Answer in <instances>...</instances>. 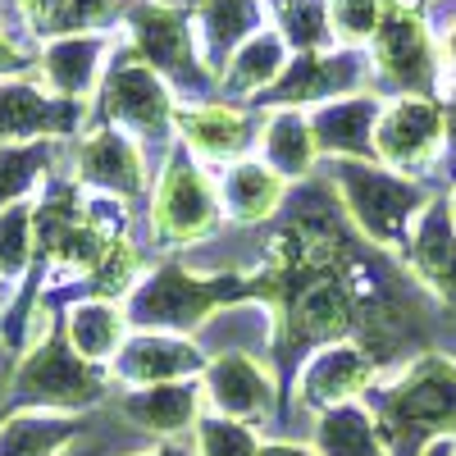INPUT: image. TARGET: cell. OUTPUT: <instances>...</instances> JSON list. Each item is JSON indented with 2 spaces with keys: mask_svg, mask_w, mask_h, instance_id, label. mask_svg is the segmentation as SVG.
<instances>
[{
  "mask_svg": "<svg viewBox=\"0 0 456 456\" xmlns=\"http://www.w3.org/2000/svg\"><path fill=\"white\" fill-rule=\"evenodd\" d=\"M370 411L388 456H420L434 438H456V361L415 356Z\"/></svg>",
  "mask_w": 456,
  "mask_h": 456,
  "instance_id": "obj_1",
  "label": "cell"
},
{
  "mask_svg": "<svg viewBox=\"0 0 456 456\" xmlns=\"http://www.w3.org/2000/svg\"><path fill=\"white\" fill-rule=\"evenodd\" d=\"M105 374L101 365L83 361L73 352V342L64 338V324H55L42 342L19 356V365L10 370V388L5 397L19 411H64V415H78L87 406H96L105 397Z\"/></svg>",
  "mask_w": 456,
  "mask_h": 456,
  "instance_id": "obj_2",
  "label": "cell"
},
{
  "mask_svg": "<svg viewBox=\"0 0 456 456\" xmlns=\"http://www.w3.org/2000/svg\"><path fill=\"white\" fill-rule=\"evenodd\" d=\"M333 187L342 206H347L352 224L379 247H411V233L415 224L425 219V206L429 197L420 192V183L402 178L397 169H379V165H365V160H338L333 165Z\"/></svg>",
  "mask_w": 456,
  "mask_h": 456,
  "instance_id": "obj_3",
  "label": "cell"
},
{
  "mask_svg": "<svg viewBox=\"0 0 456 456\" xmlns=\"http://www.w3.org/2000/svg\"><path fill=\"white\" fill-rule=\"evenodd\" d=\"M124 23H128V51L151 64L160 78L178 92L206 87L215 73L201 64V51L192 42V23H187L183 5L169 0H133L124 5Z\"/></svg>",
  "mask_w": 456,
  "mask_h": 456,
  "instance_id": "obj_4",
  "label": "cell"
},
{
  "mask_svg": "<svg viewBox=\"0 0 456 456\" xmlns=\"http://www.w3.org/2000/svg\"><path fill=\"white\" fill-rule=\"evenodd\" d=\"M224 283L233 279H201L192 270H183V265H160L156 274H146L128 292L124 315L142 333H192L219 306V297L228 292Z\"/></svg>",
  "mask_w": 456,
  "mask_h": 456,
  "instance_id": "obj_5",
  "label": "cell"
},
{
  "mask_svg": "<svg viewBox=\"0 0 456 456\" xmlns=\"http://www.w3.org/2000/svg\"><path fill=\"white\" fill-rule=\"evenodd\" d=\"M96 101H101V124L124 128L137 142L165 137L169 124H174V114H178L174 110V87L151 64H142L128 46L110 60Z\"/></svg>",
  "mask_w": 456,
  "mask_h": 456,
  "instance_id": "obj_6",
  "label": "cell"
},
{
  "mask_svg": "<svg viewBox=\"0 0 456 456\" xmlns=\"http://www.w3.org/2000/svg\"><path fill=\"white\" fill-rule=\"evenodd\" d=\"M219 224V192L210 187V178L187 160V156H169L156 192H151V233L169 247H187L215 233Z\"/></svg>",
  "mask_w": 456,
  "mask_h": 456,
  "instance_id": "obj_7",
  "label": "cell"
},
{
  "mask_svg": "<svg viewBox=\"0 0 456 456\" xmlns=\"http://www.w3.org/2000/svg\"><path fill=\"white\" fill-rule=\"evenodd\" d=\"M87 124V101H64L37 78L0 83V146L14 142H64Z\"/></svg>",
  "mask_w": 456,
  "mask_h": 456,
  "instance_id": "obj_8",
  "label": "cell"
},
{
  "mask_svg": "<svg viewBox=\"0 0 456 456\" xmlns=\"http://www.w3.org/2000/svg\"><path fill=\"white\" fill-rule=\"evenodd\" d=\"M73 178L83 187L114 201H128L146 187V156H142V142L114 124H101L92 133L78 137L73 146Z\"/></svg>",
  "mask_w": 456,
  "mask_h": 456,
  "instance_id": "obj_9",
  "label": "cell"
},
{
  "mask_svg": "<svg viewBox=\"0 0 456 456\" xmlns=\"http://www.w3.org/2000/svg\"><path fill=\"white\" fill-rule=\"evenodd\" d=\"M447 110L434 105L429 96H402L388 110H379L374 124V156L388 169L406 174L434 160V151L447 142Z\"/></svg>",
  "mask_w": 456,
  "mask_h": 456,
  "instance_id": "obj_10",
  "label": "cell"
},
{
  "mask_svg": "<svg viewBox=\"0 0 456 456\" xmlns=\"http://www.w3.org/2000/svg\"><path fill=\"white\" fill-rule=\"evenodd\" d=\"M114 55V37L110 32H69V37H51L37 51V73L32 78L46 92L64 96V101H92L101 92V78Z\"/></svg>",
  "mask_w": 456,
  "mask_h": 456,
  "instance_id": "obj_11",
  "label": "cell"
},
{
  "mask_svg": "<svg viewBox=\"0 0 456 456\" xmlns=\"http://www.w3.org/2000/svg\"><path fill=\"white\" fill-rule=\"evenodd\" d=\"M206 406L228 420L256 425L265 415H274V374L265 370L251 352H219L201 370Z\"/></svg>",
  "mask_w": 456,
  "mask_h": 456,
  "instance_id": "obj_12",
  "label": "cell"
},
{
  "mask_svg": "<svg viewBox=\"0 0 456 456\" xmlns=\"http://www.w3.org/2000/svg\"><path fill=\"white\" fill-rule=\"evenodd\" d=\"M201 370H206L201 342L178 338V333H137L119 347V356L110 361V374L128 388L178 384V379H197Z\"/></svg>",
  "mask_w": 456,
  "mask_h": 456,
  "instance_id": "obj_13",
  "label": "cell"
},
{
  "mask_svg": "<svg viewBox=\"0 0 456 456\" xmlns=\"http://www.w3.org/2000/svg\"><path fill=\"white\" fill-rule=\"evenodd\" d=\"M374 361L361 352V347H342V342H333V347L315 352L306 361V370L297 374V406H306L315 415L333 411V406H347L356 402L370 384H374Z\"/></svg>",
  "mask_w": 456,
  "mask_h": 456,
  "instance_id": "obj_14",
  "label": "cell"
},
{
  "mask_svg": "<svg viewBox=\"0 0 456 456\" xmlns=\"http://www.w3.org/2000/svg\"><path fill=\"white\" fill-rule=\"evenodd\" d=\"M370 46H374L379 73H384L393 87H402L411 96H425L434 87V46H429V32H425V23L415 19L406 5H397L388 14V23L379 28V37H374Z\"/></svg>",
  "mask_w": 456,
  "mask_h": 456,
  "instance_id": "obj_15",
  "label": "cell"
},
{
  "mask_svg": "<svg viewBox=\"0 0 456 456\" xmlns=\"http://www.w3.org/2000/svg\"><path fill=\"white\" fill-rule=\"evenodd\" d=\"M365 83V69L356 55H320V51H301L283 73L279 83L265 92L270 110H292L306 101H338V92L356 96Z\"/></svg>",
  "mask_w": 456,
  "mask_h": 456,
  "instance_id": "obj_16",
  "label": "cell"
},
{
  "mask_svg": "<svg viewBox=\"0 0 456 456\" xmlns=\"http://www.w3.org/2000/svg\"><path fill=\"white\" fill-rule=\"evenodd\" d=\"M206 406V388L197 379H178V384H151V388H128L114 411L142 434L156 438H183L187 429H197Z\"/></svg>",
  "mask_w": 456,
  "mask_h": 456,
  "instance_id": "obj_17",
  "label": "cell"
},
{
  "mask_svg": "<svg viewBox=\"0 0 456 456\" xmlns=\"http://www.w3.org/2000/svg\"><path fill=\"white\" fill-rule=\"evenodd\" d=\"M174 124L183 133V146L192 151L197 160H238L251 146L247 110H238V105H219V101L192 105V110H178Z\"/></svg>",
  "mask_w": 456,
  "mask_h": 456,
  "instance_id": "obj_18",
  "label": "cell"
},
{
  "mask_svg": "<svg viewBox=\"0 0 456 456\" xmlns=\"http://www.w3.org/2000/svg\"><path fill=\"white\" fill-rule=\"evenodd\" d=\"M379 110H384V105H379L374 96H365V92L320 105V114L311 119L320 151H329V156H342V160H374V124H379Z\"/></svg>",
  "mask_w": 456,
  "mask_h": 456,
  "instance_id": "obj_19",
  "label": "cell"
},
{
  "mask_svg": "<svg viewBox=\"0 0 456 456\" xmlns=\"http://www.w3.org/2000/svg\"><path fill=\"white\" fill-rule=\"evenodd\" d=\"M64 338L73 342V352L92 365H110L128 342V315L124 301H105V297H83L64 311Z\"/></svg>",
  "mask_w": 456,
  "mask_h": 456,
  "instance_id": "obj_20",
  "label": "cell"
},
{
  "mask_svg": "<svg viewBox=\"0 0 456 456\" xmlns=\"http://www.w3.org/2000/svg\"><path fill=\"white\" fill-rule=\"evenodd\" d=\"M197 23H201L206 69L210 73H224V64L233 60V51L260 32L265 10H260V0H201Z\"/></svg>",
  "mask_w": 456,
  "mask_h": 456,
  "instance_id": "obj_21",
  "label": "cell"
},
{
  "mask_svg": "<svg viewBox=\"0 0 456 456\" xmlns=\"http://www.w3.org/2000/svg\"><path fill=\"white\" fill-rule=\"evenodd\" d=\"M83 425L64 411H14L0 420V456H64Z\"/></svg>",
  "mask_w": 456,
  "mask_h": 456,
  "instance_id": "obj_22",
  "label": "cell"
},
{
  "mask_svg": "<svg viewBox=\"0 0 456 456\" xmlns=\"http://www.w3.org/2000/svg\"><path fill=\"white\" fill-rule=\"evenodd\" d=\"M14 10L32 37H69V32H105L119 14V0H14Z\"/></svg>",
  "mask_w": 456,
  "mask_h": 456,
  "instance_id": "obj_23",
  "label": "cell"
},
{
  "mask_svg": "<svg viewBox=\"0 0 456 456\" xmlns=\"http://www.w3.org/2000/svg\"><path fill=\"white\" fill-rule=\"evenodd\" d=\"M411 265L429 288H438L447 301H456V228L452 215L425 210V219L411 233Z\"/></svg>",
  "mask_w": 456,
  "mask_h": 456,
  "instance_id": "obj_24",
  "label": "cell"
},
{
  "mask_svg": "<svg viewBox=\"0 0 456 456\" xmlns=\"http://www.w3.org/2000/svg\"><path fill=\"white\" fill-rule=\"evenodd\" d=\"M288 192V178L270 165H233L219 187V206L233 215L238 224H256V219H270L279 210Z\"/></svg>",
  "mask_w": 456,
  "mask_h": 456,
  "instance_id": "obj_25",
  "label": "cell"
},
{
  "mask_svg": "<svg viewBox=\"0 0 456 456\" xmlns=\"http://www.w3.org/2000/svg\"><path fill=\"white\" fill-rule=\"evenodd\" d=\"M283 69H288V42H283V32L260 28L251 42H242L233 51V60L224 64L219 78H224V92L247 96V92H265Z\"/></svg>",
  "mask_w": 456,
  "mask_h": 456,
  "instance_id": "obj_26",
  "label": "cell"
},
{
  "mask_svg": "<svg viewBox=\"0 0 456 456\" xmlns=\"http://www.w3.org/2000/svg\"><path fill=\"white\" fill-rule=\"evenodd\" d=\"M315 452L320 456H388L384 434L374 425V411L370 406H333L320 415L315 425Z\"/></svg>",
  "mask_w": 456,
  "mask_h": 456,
  "instance_id": "obj_27",
  "label": "cell"
},
{
  "mask_svg": "<svg viewBox=\"0 0 456 456\" xmlns=\"http://www.w3.org/2000/svg\"><path fill=\"white\" fill-rule=\"evenodd\" d=\"M265 160L270 169H279L283 178H301L311 174L315 156H320V142H315V128L311 119H301L297 110H274L265 119Z\"/></svg>",
  "mask_w": 456,
  "mask_h": 456,
  "instance_id": "obj_28",
  "label": "cell"
},
{
  "mask_svg": "<svg viewBox=\"0 0 456 456\" xmlns=\"http://www.w3.org/2000/svg\"><path fill=\"white\" fill-rule=\"evenodd\" d=\"M60 142H14L0 146V210L28 201L37 187H46Z\"/></svg>",
  "mask_w": 456,
  "mask_h": 456,
  "instance_id": "obj_29",
  "label": "cell"
},
{
  "mask_svg": "<svg viewBox=\"0 0 456 456\" xmlns=\"http://www.w3.org/2000/svg\"><path fill=\"white\" fill-rule=\"evenodd\" d=\"M37 260V224L32 206L19 201L10 210H0V288H19L23 274Z\"/></svg>",
  "mask_w": 456,
  "mask_h": 456,
  "instance_id": "obj_30",
  "label": "cell"
},
{
  "mask_svg": "<svg viewBox=\"0 0 456 456\" xmlns=\"http://www.w3.org/2000/svg\"><path fill=\"white\" fill-rule=\"evenodd\" d=\"M142 283V251L128 238H114L110 251L101 256V265L87 274V297H105V301H128V292Z\"/></svg>",
  "mask_w": 456,
  "mask_h": 456,
  "instance_id": "obj_31",
  "label": "cell"
},
{
  "mask_svg": "<svg viewBox=\"0 0 456 456\" xmlns=\"http://www.w3.org/2000/svg\"><path fill=\"white\" fill-rule=\"evenodd\" d=\"M402 0H329V32L347 46L374 42Z\"/></svg>",
  "mask_w": 456,
  "mask_h": 456,
  "instance_id": "obj_32",
  "label": "cell"
},
{
  "mask_svg": "<svg viewBox=\"0 0 456 456\" xmlns=\"http://www.w3.org/2000/svg\"><path fill=\"white\" fill-rule=\"evenodd\" d=\"M260 438L251 425L228 420V415H201L197 420V456H260Z\"/></svg>",
  "mask_w": 456,
  "mask_h": 456,
  "instance_id": "obj_33",
  "label": "cell"
},
{
  "mask_svg": "<svg viewBox=\"0 0 456 456\" xmlns=\"http://www.w3.org/2000/svg\"><path fill=\"white\" fill-rule=\"evenodd\" d=\"M283 42L301 46V51H315L329 32V5L324 0H283Z\"/></svg>",
  "mask_w": 456,
  "mask_h": 456,
  "instance_id": "obj_34",
  "label": "cell"
},
{
  "mask_svg": "<svg viewBox=\"0 0 456 456\" xmlns=\"http://www.w3.org/2000/svg\"><path fill=\"white\" fill-rule=\"evenodd\" d=\"M32 73H37V55L23 51V42H19L14 28H10L5 5H0V83H10V78H32Z\"/></svg>",
  "mask_w": 456,
  "mask_h": 456,
  "instance_id": "obj_35",
  "label": "cell"
},
{
  "mask_svg": "<svg viewBox=\"0 0 456 456\" xmlns=\"http://www.w3.org/2000/svg\"><path fill=\"white\" fill-rule=\"evenodd\" d=\"M128 456H197V443L165 438V443H156V447H142V452H128Z\"/></svg>",
  "mask_w": 456,
  "mask_h": 456,
  "instance_id": "obj_36",
  "label": "cell"
},
{
  "mask_svg": "<svg viewBox=\"0 0 456 456\" xmlns=\"http://www.w3.org/2000/svg\"><path fill=\"white\" fill-rule=\"evenodd\" d=\"M260 456H320V452H311V447H301V443L279 438V443H265V447H260Z\"/></svg>",
  "mask_w": 456,
  "mask_h": 456,
  "instance_id": "obj_37",
  "label": "cell"
},
{
  "mask_svg": "<svg viewBox=\"0 0 456 456\" xmlns=\"http://www.w3.org/2000/svg\"><path fill=\"white\" fill-rule=\"evenodd\" d=\"M420 456H456V438H434Z\"/></svg>",
  "mask_w": 456,
  "mask_h": 456,
  "instance_id": "obj_38",
  "label": "cell"
},
{
  "mask_svg": "<svg viewBox=\"0 0 456 456\" xmlns=\"http://www.w3.org/2000/svg\"><path fill=\"white\" fill-rule=\"evenodd\" d=\"M64 456H101V452H96V447H78V443H73Z\"/></svg>",
  "mask_w": 456,
  "mask_h": 456,
  "instance_id": "obj_39",
  "label": "cell"
},
{
  "mask_svg": "<svg viewBox=\"0 0 456 456\" xmlns=\"http://www.w3.org/2000/svg\"><path fill=\"white\" fill-rule=\"evenodd\" d=\"M447 133H452V142H456V101H452V110H447Z\"/></svg>",
  "mask_w": 456,
  "mask_h": 456,
  "instance_id": "obj_40",
  "label": "cell"
},
{
  "mask_svg": "<svg viewBox=\"0 0 456 456\" xmlns=\"http://www.w3.org/2000/svg\"><path fill=\"white\" fill-rule=\"evenodd\" d=\"M447 55L456 60V23H452V32H447Z\"/></svg>",
  "mask_w": 456,
  "mask_h": 456,
  "instance_id": "obj_41",
  "label": "cell"
},
{
  "mask_svg": "<svg viewBox=\"0 0 456 456\" xmlns=\"http://www.w3.org/2000/svg\"><path fill=\"white\" fill-rule=\"evenodd\" d=\"M447 215H452V228H456V187H452V210Z\"/></svg>",
  "mask_w": 456,
  "mask_h": 456,
  "instance_id": "obj_42",
  "label": "cell"
}]
</instances>
